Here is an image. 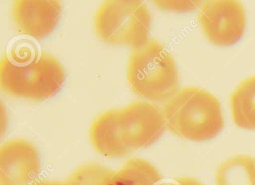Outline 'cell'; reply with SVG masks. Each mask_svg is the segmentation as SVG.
Segmentation results:
<instances>
[{
	"mask_svg": "<svg viewBox=\"0 0 255 185\" xmlns=\"http://www.w3.org/2000/svg\"><path fill=\"white\" fill-rule=\"evenodd\" d=\"M216 185H255V158L236 155L218 165L214 175Z\"/></svg>",
	"mask_w": 255,
	"mask_h": 185,
	"instance_id": "cell-12",
	"label": "cell"
},
{
	"mask_svg": "<svg viewBox=\"0 0 255 185\" xmlns=\"http://www.w3.org/2000/svg\"><path fill=\"white\" fill-rule=\"evenodd\" d=\"M230 107L234 125L255 130V75L239 84L230 97Z\"/></svg>",
	"mask_w": 255,
	"mask_h": 185,
	"instance_id": "cell-11",
	"label": "cell"
},
{
	"mask_svg": "<svg viewBox=\"0 0 255 185\" xmlns=\"http://www.w3.org/2000/svg\"><path fill=\"white\" fill-rule=\"evenodd\" d=\"M41 52L35 43L26 39H21L13 43L6 53L11 62L20 65L32 62Z\"/></svg>",
	"mask_w": 255,
	"mask_h": 185,
	"instance_id": "cell-14",
	"label": "cell"
},
{
	"mask_svg": "<svg viewBox=\"0 0 255 185\" xmlns=\"http://www.w3.org/2000/svg\"><path fill=\"white\" fill-rule=\"evenodd\" d=\"M162 180V175L150 161L132 158L113 170L104 185H158Z\"/></svg>",
	"mask_w": 255,
	"mask_h": 185,
	"instance_id": "cell-10",
	"label": "cell"
},
{
	"mask_svg": "<svg viewBox=\"0 0 255 185\" xmlns=\"http://www.w3.org/2000/svg\"><path fill=\"white\" fill-rule=\"evenodd\" d=\"M158 185H204L201 181L190 176H180L168 179Z\"/></svg>",
	"mask_w": 255,
	"mask_h": 185,
	"instance_id": "cell-16",
	"label": "cell"
},
{
	"mask_svg": "<svg viewBox=\"0 0 255 185\" xmlns=\"http://www.w3.org/2000/svg\"><path fill=\"white\" fill-rule=\"evenodd\" d=\"M62 5L56 0H17L12 6V19L20 34L42 39L56 28Z\"/></svg>",
	"mask_w": 255,
	"mask_h": 185,
	"instance_id": "cell-8",
	"label": "cell"
},
{
	"mask_svg": "<svg viewBox=\"0 0 255 185\" xmlns=\"http://www.w3.org/2000/svg\"><path fill=\"white\" fill-rule=\"evenodd\" d=\"M155 4L159 8L176 12H186L195 10L201 4L200 1H156Z\"/></svg>",
	"mask_w": 255,
	"mask_h": 185,
	"instance_id": "cell-15",
	"label": "cell"
},
{
	"mask_svg": "<svg viewBox=\"0 0 255 185\" xmlns=\"http://www.w3.org/2000/svg\"><path fill=\"white\" fill-rule=\"evenodd\" d=\"M198 22L207 40L219 46L240 40L246 28L244 7L236 0H208L198 11Z\"/></svg>",
	"mask_w": 255,
	"mask_h": 185,
	"instance_id": "cell-6",
	"label": "cell"
},
{
	"mask_svg": "<svg viewBox=\"0 0 255 185\" xmlns=\"http://www.w3.org/2000/svg\"><path fill=\"white\" fill-rule=\"evenodd\" d=\"M65 79L62 64L46 52L24 65L14 64L6 55L0 63V87L5 93L16 98L47 99L61 89Z\"/></svg>",
	"mask_w": 255,
	"mask_h": 185,
	"instance_id": "cell-3",
	"label": "cell"
},
{
	"mask_svg": "<svg viewBox=\"0 0 255 185\" xmlns=\"http://www.w3.org/2000/svg\"><path fill=\"white\" fill-rule=\"evenodd\" d=\"M113 171L101 164H83L74 170L67 181L71 185H104Z\"/></svg>",
	"mask_w": 255,
	"mask_h": 185,
	"instance_id": "cell-13",
	"label": "cell"
},
{
	"mask_svg": "<svg viewBox=\"0 0 255 185\" xmlns=\"http://www.w3.org/2000/svg\"><path fill=\"white\" fill-rule=\"evenodd\" d=\"M151 13L143 1L109 0L97 10L95 28L104 42L135 49L149 40Z\"/></svg>",
	"mask_w": 255,
	"mask_h": 185,
	"instance_id": "cell-4",
	"label": "cell"
},
{
	"mask_svg": "<svg viewBox=\"0 0 255 185\" xmlns=\"http://www.w3.org/2000/svg\"><path fill=\"white\" fill-rule=\"evenodd\" d=\"M41 169L38 150L30 142L11 139L0 147V185H34Z\"/></svg>",
	"mask_w": 255,
	"mask_h": 185,
	"instance_id": "cell-7",
	"label": "cell"
},
{
	"mask_svg": "<svg viewBox=\"0 0 255 185\" xmlns=\"http://www.w3.org/2000/svg\"><path fill=\"white\" fill-rule=\"evenodd\" d=\"M165 128L174 135L194 142L216 137L225 125L219 100L204 88L184 87L163 103Z\"/></svg>",
	"mask_w": 255,
	"mask_h": 185,
	"instance_id": "cell-1",
	"label": "cell"
},
{
	"mask_svg": "<svg viewBox=\"0 0 255 185\" xmlns=\"http://www.w3.org/2000/svg\"><path fill=\"white\" fill-rule=\"evenodd\" d=\"M127 79L135 95L154 102H165L178 91V71L174 58L156 40L133 49Z\"/></svg>",
	"mask_w": 255,
	"mask_h": 185,
	"instance_id": "cell-2",
	"label": "cell"
},
{
	"mask_svg": "<svg viewBox=\"0 0 255 185\" xmlns=\"http://www.w3.org/2000/svg\"><path fill=\"white\" fill-rule=\"evenodd\" d=\"M34 185H71L68 181L41 180L38 181Z\"/></svg>",
	"mask_w": 255,
	"mask_h": 185,
	"instance_id": "cell-17",
	"label": "cell"
},
{
	"mask_svg": "<svg viewBox=\"0 0 255 185\" xmlns=\"http://www.w3.org/2000/svg\"><path fill=\"white\" fill-rule=\"evenodd\" d=\"M117 110L100 115L91 125L90 139L95 150L103 156L121 158L131 153L119 140L116 125Z\"/></svg>",
	"mask_w": 255,
	"mask_h": 185,
	"instance_id": "cell-9",
	"label": "cell"
},
{
	"mask_svg": "<svg viewBox=\"0 0 255 185\" xmlns=\"http://www.w3.org/2000/svg\"><path fill=\"white\" fill-rule=\"evenodd\" d=\"M116 125L121 143L131 153L154 144L166 128L162 109L147 101L117 110Z\"/></svg>",
	"mask_w": 255,
	"mask_h": 185,
	"instance_id": "cell-5",
	"label": "cell"
}]
</instances>
